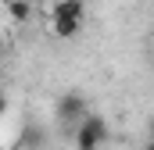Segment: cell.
I'll return each mask as SVG.
<instances>
[{
    "label": "cell",
    "mask_w": 154,
    "mask_h": 150,
    "mask_svg": "<svg viewBox=\"0 0 154 150\" xmlns=\"http://www.w3.org/2000/svg\"><path fill=\"white\" fill-rule=\"evenodd\" d=\"M75 136V150H100L108 143V118L104 114H82Z\"/></svg>",
    "instance_id": "obj_1"
},
{
    "label": "cell",
    "mask_w": 154,
    "mask_h": 150,
    "mask_svg": "<svg viewBox=\"0 0 154 150\" xmlns=\"http://www.w3.org/2000/svg\"><path fill=\"white\" fill-rule=\"evenodd\" d=\"M86 114V97L82 93H65L61 100H57V118L61 122H75Z\"/></svg>",
    "instance_id": "obj_2"
},
{
    "label": "cell",
    "mask_w": 154,
    "mask_h": 150,
    "mask_svg": "<svg viewBox=\"0 0 154 150\" xmlns=\"http://www.w3.org/2000/svg\"><path fill=\"white\" fill-rule=\"evenodd\" d=\"M50 18L54 22H82V0H57Z\"/></svg>",
    "instance_id": "obj_3"
},
{
    "label": "cell",
    "mask_w": 154,
    "mask_h": 150,
    "mask_svg": "<svg viewBox=\"0 0 154 150\" xmlns=\"http://www.w3.org/2000/svg\"><path fill=\"white\" fill-rule=\"evenodd\" d=\"M7 11H11V18H14V22H25L32 7H29V0H7Z\"/></svg>",
    "instance_id": "obj_4"
},
{
    "label": "cell",
    "mask_w": 154,
    "mask_h": 150,
    "mask_svg": "<svg viewBox=\"0 0 154 150\" xmlns=\"http://www.w3.org/2000/svg\"><path fill=\"white\" fill-rule=\"evenodd\" d=\"M79 25H82V22H54V32H57L61 39H68V36L79 32Z\"/></svg>",
    "instance_id": "obj_5"
},
{
    "label": "cell",
    "mask_w": 154,
    "mask_h": 150,
    "mask_svg": "<svg viewBox=\"0 0 154 150\" xmlns=\"http://www.w3.org/2000/svg\"><path fill=\"white\" fill-rule=\"evenodd\" d=\"M36 143H43V136H36L32 129H25V136H22V147H36Z\"/></svg>",
    "instance_id": "obj_6"
},
{
    "label": "cell",
    "mask_w": 154,
    "mask_h": 150,
    "mask_svg": "<svg viewBox=\"0 0 154 150\" xmlns=\"http://www.w3.org/2000/svg\"><path fill=\"white\" fill-rule=\"evenodd\" d=\"M4 111H7V97H0V118H4Z\"/></svg>",
    "instance_id": "obj_7"
}]
</instances>
